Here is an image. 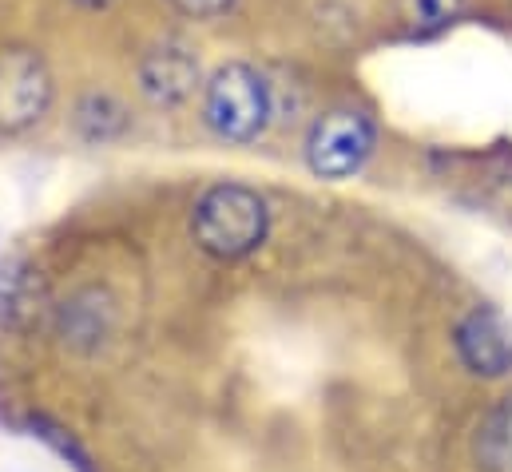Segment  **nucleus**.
I'll return each instance as SVG.
<instances>
[{"mask_svg":"<svg viewBox=\"0 0 512 472\" xmlns=\"http://www.w3.org/2000/svg\"><path fill=\"white\" fill-rule=\"evenodd\" d=\"M191 231L211 258L235 262V258L251 254L270 231L266 199L255 187H243V183H215L199 195Z\"/></svg>","mask_w":512,"mask_h":472,"instance_id":"1","label":"nucleus"},{"mask_svg":"<svg viewBox=\"0 0 512 472\" xmlns=\"http://www.w3.org/2000/svg\"><path fill=\"white\" fill-rule=\"evenodd\" d=\"M274 116L270 84L251 64H223L203 84V119L207 127L227 143H251L266 131Z\"/></svg>","mask_w":512,"mask_h":472,"instance_id":"2","label":"nucleus"},{"mask_svg":"<svg viewBox=\"0 0 512 472\" xmlns=\"http://www.w3.org/2000/svg\"><path fill=\"white\" fill-rule=\"evenodd\" d=\"M374 143H378L374 119L358 108H334L314 119L306 135V163L322 179H350L366 167Z\"/></svg>","mask_w":512,"mask_h":472,"instance_id":"3","label":"nucleus"},{"mask_svg":"<svg viewBox=\"0 0 512 472\" xmlns=\"http://www.w3.org/2000/svg\"><path fill=\"white\" fill-rule=\"evenodd\" d=\"M52 72L40 52L8 44L0 48V131L20 135L36 127L52 108Z\"/></svg>","mask_w":512,"mask_h":472,"instance_id":"4","label":"nucleus"},{"mask_svg":"<svg viewBox=\"0 0 512 472\" xmlns=\"http://www.w3.org/2000/svg\"><path fill=\"white\" fill-rule=\"evenodd\" d=\"M199 88V60L183 40H159L139 60V92L155 108H179Z\"/></svg>","mask_w":512,"mask_h":472,"instance_id":"5","label":"nucleus"},{"mask_svg":"<svg viewBox=\"0 0 512 472\" xmlns=\"http://www.w3.org/2000/svg\"><path fill=\"white\" fill-rule=\"evenodd\" d=\"M457 354L477 377H505L512 369V342L505 322L493 310H473L457 326Z\"/></svg>","mask_w":512,"mask_h":472,"instance_id":"6","label":"nucleus"},{"mask_svg":"<svg viewBox=\"0 0 512 472\" xmlns=\"http://www.w3.org/2000/svg\"><path fill=\"white\" fill-rule=\"evenodd\" d=\"M393 8H397V24L409 36H437L461 20L465 0H393Z\"/></svg>","mask_w":512,"mask_h":472,"instance_id":"7","label":"nucleus"},{"mask_svg":"<svg viewBox=\"0 0 512 472\" xmlns=\"http://www.w3.org/2000/svg\"><path fill=\"white\" fill-rule=\"evenodd\" d=\"M76 127L88 143H112L128 131V112L112 96H84L76 108Z\"/></svg>","mask_w":512,"mask_h":472,"instance_id":"8","label":"nucleus"},{"mask_svg":"<svg viewBox=\"0 0 512 472\" xmlns=\"http://www.w3.org/2000/svg\"><path fill=\"white\" fill-rule=\"evenodd\" d=\"M167 4L187 20H219L235 8V0H167Z\"/></svg>","mask_w":512,"mask_h":472,"instance_id":"9","label":"nucleus"},{"mask_svg":"<svg viewBox=\"0 0 512 472\" xmlns=\"http://www.w3.org/2000/svg\"><path fill=\"white\" fill-rule=\"evenodd\" d=\"M76 8H88V12H96V8H108V4H116V0H72Z\"/></svg>","mask_w":512,"mask_h":472,"instance_id":"10","label":"nucleus"}]
</instances>
